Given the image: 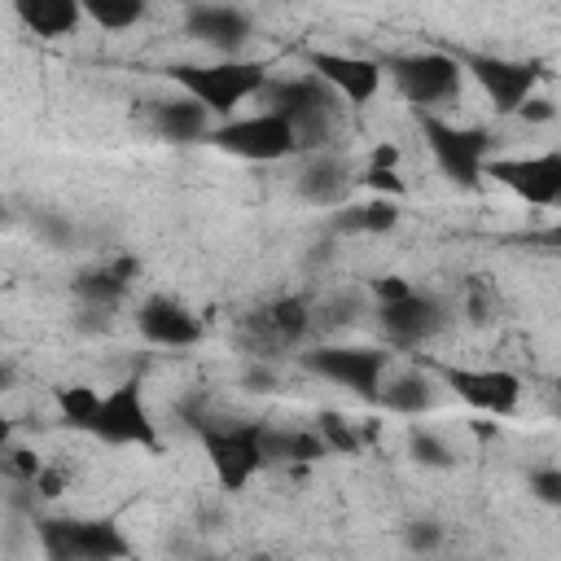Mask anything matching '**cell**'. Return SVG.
Instances as JSON below:
<instances>
[{
	"label": "cell",
	"instance_id": "f546056e",
	"mask_svg": "<svg viewBox=\"0 0 561 561\" xmlns=\"http://www.w3.org/2000/svg\"><path fill=\"white\" fill-rule=\"evenodd\" d=\"M403 543H408L412 552H434V548L443 543V526H438V522H412V526L403 530Z\"/></svg>",
	"mask_w": 561,
	"mask_h": 561
},
{
	"label": "cell",
	"instance_id": "ab89813d",
	"mask_svg": "<svg viewBox=\"0 0 561 561\" xmlns=\"http://www.w3.org/2000/svg\"><path fill=\"white\" fill-rule=\"evenodd\" d=\"M9 434H13V425H9V421H4V416H0V447H4V443H9Z\"/></svg>",
	"mask_w": 561,
	"mask_h": 561
},
{
	"label": "cell",
	"instance_id": "44dd1931",
	"mask_svg": "<svg viewBox=\"0 0 561 561\" xmlns=\"http://www.w3.org/2000/svg\"><path fill=\"white\" fill-rule=\"evenodd\" d=\"M13 13H18V22H22L26 31L48 35V39L70 35V31L83 22V4H79V0H18Z\"/></svg>",
	"mask_w": 561,
	"mask_h": 561
},
{
	"label": "cell",
	"instance_id": "83f0119b",
	"mask_svg": "<svg viewBox=\"0 0 561 561\" xmlns=\"http://www.w3.org/2000/svg\"><path fill=\"white\" fill-rule=\"evenodd\" d=\"M408 456L416 460V465H425V469H451L456 465V456H451V447L438 438V434H430V430H412L408 434Z\"/></svg>",
	"mask_w": 561,
	"mask_h": 561
},
{
	"label": "cell",
	"instance_id": "4fadbf2b",
	"mask_svg": "<svg viewBox=\"0 0 561 561\" xmlns=\"http://www.w3.org/2000/svg\"><path fill=\"white\" fill-rule=\"evenodd\" d=\"M307 66H311V75L333 92V96H342V101H351V105H364V101H373L377 96V88H381V66L377 61H368V57H351V53H311L307 57Z\"/></svg>",
	"mask_w": 561,
	"mask_h": 561
},
{
	"label": "cell",
	"instance_id": "ffe728a7",
	"mask_svg": "<svg viewBox=\"0 0 561 561\" xmlns=\"http://www.w3.org/2000/svg\"><path fill=\"white\" fill-rule=\"evenodd\" d=\"M75 548H79V561H127L131 557L123 526L110 517H75Z\"/></svg>",
	"mask_w": 561,
	"mask_h": 561
},
{
	"label": "cell",
	"instance_id": "2e32d148",
	"mask_svg": "<svg viewBox=\"0 0 561 561\" xmlns=\"http://www.w3.org/2000/svg\"><path fill=\"white\" fill-rule=\"evenodd\" d=\"M136 329H140L153 346H193V342L202 337L197 316H193L184 302L167 298V294H153V298L140 302V311H136Z\"/></svg>",
	"mask_w": 561,
	"mask_h": 561
},
{
	"label": "cell",
	"instance_id": "4316f807",
	"mask_svg": "<svg viewBox=\"0 0 561 561\" xmlns=\"http://www.w3.org/2000/svg\"><path fill=\"white\" fill-rule=\"evenodd\" d=\"M83 18H92L105 31H127V26H136L145 18V4L140 0H88Z\"/></svg>",
	"mask_w": 561,
	"mask_h": 561
},
{
	"label": "cell",
	"instance_id": "ba28073f",
	"mask_svg": "<svg viewBox=\"0 0 561 561\" xmlns=\"http://www.w3.org/2000/svg\"><path fill=\"white\" fill-rule=\"evenodd\" d=\"M302 364L316 377H329L333 386H346L359 399L377 403L381 377L390 368V351H381V346H320V351H307Z\"/></svg>",
	"mask_w": 561,
	"mask_h": 561
},
{
	"label": "cell",
	"instance_id": "ac0fdd59",
	"mask_svg": "<svg viewBox=\"0 0 561 561\" xmlns=\"http://www.w3.org/2000/svg\"><path fill=\"white\" fill-rule=\"evenodd\" d=\"M149 127L162 136V140H175V145H193V140H206L210 131V114L188 101V96H175V101H149Z\"/></svg>",
	"mask_w": 561,
	"mask_h": 561
},
{
	"label": "cell",
	"instance_id": "8992f818",
	"mask_svg": "<svg viewBox=\"0 0 561 561\" xmlns=\"http://www.w3.org/2000/svg\"><path fill=\"white\" fill-rule=\"evenodd\" d=\"M88 434H96L101 443H114V447H149V451L158 447V430H153V416H149V403H145V390L136 377H127L110 394H101Z\"/></svg>",
	"mask_w": 561,
	"mask_h": 561
},
{
	"label": "cell",
	"instance_id": "f1b7e54d",
	"mask_svg": "<svg viewBox=\"0 0 561 561\" xmlns=\"http://www.w3.org/2000/svg\"><path fill=\"white\" fill-rule=\"evenodd\" d=\"M316 434L324 438L329 451H359V430L342 412H320L316 416Z\"/></svg>",
	"mask_w": 561,
	"mask_h": 561
},
{
	"label": "cell",
	"instance_id": "6da1fadb",
	"mask_svg": "<svg viewBox=\"0 0 561 561\" xmlns=\"http://www.w3.org/2000/svg\"><path fill=\"white\" fill-rule=\"evenodd\" d=\"M167 75L184 88L188 101H197L206 114H219V118H232V110L245 96H259L267 88V61H259V57H224L215 66L180 61Z\"/></svg>",
	"mask_w": 561,
	"mask_h": 561
},
{
	"label": "cell",
	"instance_id": "e0dca14e",
	"mask_svg": "<svg viewBox=\"0 0 561 561\" xmlns=\"http://www.w3.org/2000/svg\"><path fill=\"white\" fill-rule=\"evenodd\" d=\"M351 193V167L337 153H316L298 171V197L311 206H342Z\"/></svg>",
	"mask_w": 561,
	"mask_h": 561
},
{
	"label": "cell",
	"instance_id": "8fae6325",
	"mask_svg": "<svg viewBox=\"0 0 561 561\" xmlns=\"http://www.w3.org/2000/svg\"><path fill=\"white\" fill-rule=\"evenodd\" d=\"M443 381L486 416H513L522 403V377L508 368H443Z\"/></svg>",
	"mask_w": 561,
	"mask_h": 561
},
{
	"label": "cell",
	"instance_id": "836d02e7",
	"mask_svg": "<svg viewBox=\"0 0 561 561\" xmlns=\"http://www.w3.org/2000/svg\"><path fill=\"white\" fill-rule=\"evenodd\" d=\"M517 114H522L526 123H548V118H552L557 110H552V101H548V96H526Z\"/></svg>",
	"mask_w": 561,
	"mask_h": 561
},
{
	"label": "cell",
	"instance_id": "7402d4cb",
	"mask_svg": "<svg viewBox=\"0 0 561 561\" xmlns=\"http://www.w3.org/2000/svg\"><path fill=\"white\" fill-rule=\"evenodd\" d=\"M259 447H263V465H267V460L311 465V460L329 456V447H324V438H320L316 430H272V425H263Z\"/></svg>",
	"mask_w": 561,
	"mask_h": 561
},
{
	"label": "cell",
	"instance_id": "9c48e42d",
	"mask_svg": "<svg viewBox=\"0 0 561 561\" xmlns=\"http://www.w3.org/2000/svg\"><path fill=\"white\" fill-rule=\"evenodd\" d=\"M460 70H469L478 79V88L491 96L495 114H517L522 101L535 96V83H539L535 61H513V57H495V53H469V57H460Z\"/></svg>",
	"mask_w": 561,
	"mask_h": 561
},
{
	"label": "cell",
	"instance_id": "52a82bcc",
	"mask_svg": "<svg viewBox=\"0 0 561 561\" xmlns=\"http://www.w3.org/2000/svg\"><path fill=\"white\" fill-rule=\"evenodd\" d=\"M197 430H202V447H206L210 469L224 491H241L263 469V447H259L263 425L259 421H250V425H202L197 421Z\"/></svg>",
	"mask_w": 561,
	"mask_h": 561
},
{
	"label": "cell",
	"instance_id": "484cf974",
	"mask_svg": "<svg viewBox=\"0 0 561 561\" xmlns=\"http://www.w3.org/2000/svg\"><path fill=\"white\" fill-rule=\"evenodd\" d=\"M35 535H39V548H44L48 561H79L75 517H44V522H35Z\"/></svg>",
	"mask_w": 561,
	"mask_h": 561
},
{
	"label": "cell",
	"instance_id": "5bb4252c",
	"mask_svg": "<svg viewBox=\"0 0 561 561\" xmlns=\"http://www.w3.org/2000/svg\"><path fill=\"white\" fill-rule=\"evenodd\" d=\"M307 329H311V307H307V298H298V294H285V298L259 307V311L250 316V324H245L250 342H254V346H267V351L298 346V342L307 337Z\"/></svg>",
	"mask_w": 561,
	"mask_h": 561
},
{
	"label": "cell",
	"instance_id": "d6986e66",
	"mask_svg": "<svg viewBox=\"0 0 561 561\" xmlns=\"http://www.w3.org/2000/svg\"><path fill=\"white\" fill-rule=\"evenodd\" d=\"M131 276H136V259H131V254H123V259H114V263H105V267L83 272V276L75 280V294H79L92 311H110V307L127 294Z\"/></svg>",
	"mask_w": 561,
	"mask_h": 561
},
{
	"label": "cell",
	"instance_id": "30bf717a",
	"mask_svg": "<svg viewBox=\"0 0 561 561\" xmlns=\"http://www.w3.org/2000/svg\"><path fill=\"white\" fill-rule=\"evenodd\" d=\"M482 175H491L495 184H504L508 193H517L530 206H557L561 202V153H535V158H491L482 167Z\"/></svg>",
	"mask_w": 561,
	"mask_h": 561
},
{
	"label": "cell",
	"instance_id": "9a60e30c",
	"mask_svg": "<svg viewBox=\"0 0 561 561\" xmlns=\"http://www.w3.org/2000/svg\"><path fill=\"white\" fill-rule=\"evenodd\" d=\"M184 26H188L193 39H202V44L237 57L245 48L250 31H254V18L241 13V9H232V4H193L184 13Z\"/></svg>",
	"mask_w": 561,
	"mask_h": 561
},
{
	"label": "cell",
	"instance_id": "7c38bea8",
	"mask_svg": "<svg viewBox=\"0 0 561 561\" xmlns=\"http://www.w3.org/2000/svg\"><path fill=\"white\" fill-rule=\"evenodd\" d=\"M377 316H381L390 346H421L447 329V302L434 294H416V289L403 294L399 302H381Z\"/></svg>",
	"mask_w": 561,
	"mask_h": 561
},
{
	"label": "cell",
	"instance_id": "d590c367",
	"mask_svg": "<svg viewBox=\"0 0 561 561\" xmlns=\"http://www.w3.org/2000/svg\"><path fill=\"white\" fill-rule=\"evenodd\" d=\"M61 486H66V478H61L57 469H39V473H35V491H39V495L57 500V495H61Z\"/></svg>",
	"mask_w": 561,
	"mask_h": 561
},
{
	"label": "cell",
	"instance_id": "e575fe53",
	"mask_svg": "<svg viewBox=\"0 0 561 561\" xmlns=\"http://www.w3.org/2000/svg\"><path fill=\"white\" fill-rule=\"evenodd\" d=\"M35 224H39V232L48 237V245H66V241H70V224H66V219H57V215H39Z\"/></svg>",
	"mask_w": 561,
	"mask_h": 561
},
{
	"label": "cell",
	"instance_id": "7a4b0ae2",
	"mask_svg": "<svg viewBox=\"0 0 561 561\" xmlns=\"http://www.w3.org/2000/svg\"><path fill=\"white\" fill-rule=\"evenodd\" d=\"M272 101V114H280L294 127L298 153L302 149H324L333 136V118H337V96L316 79V75H298V79H280L263 88Z\"/></svg>",
	"mask_w": 561,
	"mask_h": 561
},
{
	"label": "cell",
	"instance_id": "277c9868",
	"mask_svg": "<svg viewBox=\"0 0 561 561\" xmlns=\"http://www.w3.org/2000/svg\"><path fill=\"white\" fill-rule=\"evenodd\" d=\"M421 131H425V145H430L438 171L460 188H478L486 153H491V131L486 127H456L438 114H421Z\"/></svg>",
	"mask_w": 561,
	"mask_h": 561
},
{
	"label": "cell",
	"instance_id": "1f68e13d",
	"mask_svg": "<svg viewBox=\"0 0 561 561\" xmlns=\"http://www.w3.org/2000/svg\"><path fill=\"white\" fill-rule=\"evenodd\" d=\"M364 184H368V188H377L381 197H386V193H390V197H399V193H403V180H399L394 171H377V167H368V171H364Z\"/></svg>",
	"mask_w": 561,
	"mask_h": 561
},
{
	"label": "cell",
	"instance_id": "f35d334b",
	"mask_svg": "<svg viewBox=\"0 0 561 561\" xmlns=\"http://www.w3.org/2000/svg\"><path fill=\"white\" fill-rule=\"evenodd\" d=\"M9 386H13V364L0 359V390H9Z\"/></svg>",
	"mask_w": 561,
	"mask_h": 561
},
{
	"label": "cell",
	"instance_id": "74e56055",
	"mask_svg": "<svg viewBox=\"0 0 561 561\" xmlns=\"http://www.w3.org/2000/svg\"><path fill=\"white\" fill-rule=\"evenodd\" d=\"M394 162H399V149L394 145H377L373 149V167L377 171H394Z\"/></svg>",
	"mask_w": 561,
	"mask_h": 561
},
{
	"label": "cell",
	"instance_id": "cb8c5ba5",
	"mask_svg": "<svg viewBox=\"0 0 561 561\" xmlns=\"http://www.w3.org/2000/svg\"><path fill=\"white\" fill-rule=\"evenodd\" d=\"M377 399H381L390 412H399V416H421V412L434 408V386H430L425 373H399V377H390V381L377 390Z\"/></svg>",
	"mask_w": 561,
	"mask_h": 561
},
{
	"label": "cell",
	"instance_id": "603a6c76",
	"mask_svg": "<svg viewBox=\"0 0 561 561\" xmlns=\"http://www.w3.org/2000/svg\"><path fill=\"white\" fill-rule=\"evenodd\" d=\"M399 224V206L390 197H373V202H359V206H342L333 215V228L337 232H364V237H386L390 228Z\"/></svg>",
	"mask_w": 561,
	"mask_h": 561
},
{
	"label": "cell",
	"instance_id": "d6a6232c",
	"mask_svg": "<svg viewBox=\"0 0 561 561\" xmlns=\"http://www.w3.org/2000/svg\"><path fill=\"white\" fill-rule=\"evenodd\" d=\"M373 294H377V302H399L403 294H412V285L403 276H377L373 280Z\"/></svg>",
	"mask_w": 561,
	"mask_h": 561
},
{
	"label": "cell",
	"instance_id": "3957f363",
	"mask_svg": "<svg viewBox=\"0 0 561 561\" xmlns=\"http://www.w3.org/2000/svg\"><path fill=\"white\" fill-rule=\"evenodd\" d=\"M386 75L394 79V88L412 101V105H425V110H438V105H451L460 96V83H465V70H460V57L451 53H403V57H390L386 61Z\"/></svg>",
	"mask_w": 561,
	"mask_h": 561
},
{
	"label": "cell",
	"instance_id": "5b68a950",
	"mask_svg": "<svg viewBox=\"0 0 561 561\" xmlns=\"http://www.w3.org/2000/svg\"><path fill=\"white\" fill-rule=\"evenodd\" d=\"M206 140L232 158H245V162H280V158H294L298 153V140H294V127L263 110V114H250V118H228L219 127L206 131Z\"/></svg>",
	"mask_w": 561,
	"mask_h": 561
},
{
	"label": "cell",
	"instance_id": "d4e9b609",
	"mask_svg": "<svg viewBox=\"0 0 561 561\" xmlns=\"http://www.w3.org/2000/svg\"><path fill=\"white\" fill-rule=\"evenodd\" d=\"M53 399H57V412H61V421L70 430H88L92 416H96V403H101V394L92 386H79V381L75 386H57Z\"/></svg>",
	"mask_w": 561,
	"mask_h": 561
},
{
	"label": "cell",
	"instance_id": "4dcf8cb0",
	"mask_svg": "<svg viewBox=\"0 0 561 561\" xmlns=\"http://www.w3.org/2000/svg\"><path fill=\"white\" fill-rule=\"evenodd\" d=\"M530 491H535L543 504L557 508V504H561V469H552V465H548V469H535V473H530Z\"/></svg>",
	"mask_w": 561,
	"mask_h": 561
},
{
	"label": "cell",
	"instance_id": "8d00e7d4",
	"mask_svg": "<svg viewBox=\"0 0 561 561\" xmlns=\"http://www.w3.org/2000/svg\"><path fill=\"white\" fill-rule=\"evenodd\" d=\"M272 386H276V377H272L267 368H250V373H245V390L263 394V390H272Z\"/></svg>",
	"mask_w": 561,
	"mask_h": 561
}]
</instances>
